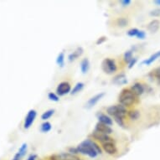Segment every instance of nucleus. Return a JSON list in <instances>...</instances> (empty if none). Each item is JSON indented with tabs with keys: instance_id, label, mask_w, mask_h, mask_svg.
<instances>
[{
	"instance_id": "nucleus-21",
	"label": "nucleus",
	"mask_w": 160,
	"mask_h": 160,
	"mask_svg": "<svg viewBox=\"0 0 160 160\" xmlns=\"http://www.w3.org/2000/svg\"><path fill=\"white\" fill-rule=\"evenodd\" d=\"M54 113H55V110L54 109H50V110L46 111V112L43 113L42 116H41V118L45 121V120H47V119L51 118L54 115Z\"/></svg>"
},
{
	"instance_id": "nucleus-12",
	"label": "nucleus",
	"mask_w": 160,
	"mask_h": 160,
	"mask_svg": "<svg viewBox=\"0 0 160 160\" xmlns=\"http://www.w3.org/2000/svg\"><path fill=\"white\" fill-rule=\"evenodd\" d=\"M51 160H77L78 158L75 157L71 154H60V155H53L50 157Z\"/></svg>"
},
{
	"instance_id": "nucleus-34",
	"label": "nucleus",
	"mask_w": 160,
	"mask_h": 160,
	"mask_svg": "<svg viewBox=\"0 0 160 160\" xmlns=\"http://www.w3.org/2000/svg\"><path fill=\"white\" fill-rule=\"evenodd\" d=\"M150 14L152 16L160 15V10H158V9H156V10H154V11H152V12L150 13Z\"/></svg>"
},
{
	"instance_id": "nucleus-4",
	"label": "nucleus",
	"mask_w": 160,
	"mask_h": 160,
	"mask_svg": "<svg viewBox=\"0 0 160 160\" xmlns=\"http://www.w3.org/2000/svg\"><path fill=\"white\" fill-rule=\"evenodd\" d=\"M102 68L105 73L111 75L117 71L118 67H117L115 61H113L112 59H110V58H107L102 63Z\"/></svg>"
},
{
	"instance_id": "nucleus-28",
	"label": "nucleus",
	"mask_w": 160,
	"mask_h": 160,
	"mask_svg": "<svg viewBox=\"0 0 160 160\" xmlns=\"http://www.w3.org/2000/svg\"><path fill=\"white\" fill-rule=\"evenodd\" d=\"M139 30L138 29H136V28H134V29H129L128 31V35L130 37H137V35H138V34Z\"/></svg>"
},
{
	"instance_id": "nucleus-20",
	"label": "nucleus",
	"mask_w": 160,
	"mask_h": 160,
	"mask_svg": "<svg viewBox=\"0 0 160 160\" xmlns=\"http://www.w3.org/2000/svg\"><path fill=\"white\" fill-rule=\"evenodd\" d=\"M83 88H84V83H82V82H78V83H76V85L74 87L72 91H71V95H76V93H78V92H81Z\"/></svg>"
},
{
	"instance_id": "nucleus-2",
	"label": "nucleus",
	"mask_w": 160,
	"mask_h": 160,
	"mask_svg": "<svg viewBox=\"0 0 160 160\" xmlns=\"http://www.w3.org/2000/svg\"><path fill=\"white\" fill-rule=\"evenodd\" d=\"M119 102L123 107H130L135 103L137 96L130 89H123L119 95Z\"/></svg>"
},
{
	"instance_id": "nucleus-35",
	"label": "nucleus",
	"mask_w": 160,
	"mask_h": 160,
	"mask_svg": "<svg viewBox=\"0 0 160 160\" xmlns=\"http://www.w3.org/2000/svg\"><path fill=\"white\" fill-rule=\"evenodd\" d=\"M21 156L19 155V153L18 152H17L15 155H14V157H13V160H20V158H21Z\"/></svg>"
},
{
	"instance_id": "nucleus-27",
	"label": "nucleus",
	"mask_w": 160,
	"mask_h": 160,
	"mask_svg": "<svg viewBox=\"0 0 160 160\" xmlns=\"http://www.w3.org/2000/svg\"><path fill=\"white\" fill-rule=\"evenodd\" d=\"M128 116H129V118H132V119H133V120H136V119H138V118L139 112L136 110L131 111V112H128Z\"/></svg>"
},
{
	"instance_id": "nucleus-19",
	"label": "nucleus",
	"mask_w": 160,
	"mask_h": 160,
	"mask_svg": "<svg viewBox=\"0 0 160 160\" xmlns=\"http://www.w3.org/2000/svg\"><path fill=\"white\" fill-rule=\"evenodd\" d=\"M56 64L60 67H63L64 65H65V54L64 52L60 53L58 55L57 58H56Z\"/></svg>"
},
{
	"instance_id": "nucleus-1",
	"label": "nucleus",
	"mask_w": 160,
	"mask_h": 160,
	"mask_svg": "<svg viewBox=\"0 0 160 160\" xmlns=\"http://www.w3.org/2000/svg\"><path fill=\"white\" fill-rule=\"evenodd\" d=\"M77 152H81L82 154L87 155L90 158H96L98 153L102 152V150L97 144L91 140H85L81 142L76 148Z\"/></svg>"
},
{
	"instance_id": "nucleus-30",
	"label": "nucleus",
	"mask_w": 160,
	"mask_h": 160,
	"mask_svg": "<svg viewBox=\"0 0 160 160\" xmlns=\"http://www.w3.org/2000/svg\"><path fill=\"white\" fill-rule=\"evenodd\" d=\"M137 61H138V60H137V58H132V61L128 63V68L129 69L132 68V67L135 66V64H136Z\"/></svg>"
},
{
	"instance_id": "nucleus-10",
	"label": "nucleus",
	"mask_w": 160,
	"mask_h": 160,
	"mask_svg": "<svg viewBox=\"0 0 160 160\" xmlns=\"http://www.w3.org/2000/svg\"><path fill=\"white\" fill-rule=\"evenodd\" d=\"M102 148L103 149H104V151L108 152V154L113 155L115 154V153H117V152H118V148H117L116 145L114 144V142H113L103 143Z\"/></svg>"
},
{
	"instance_id": "nucleus-38",
	"label": "nucleus",
	"mask_w": 160,
	"mask_h": 160,
	"mask_svg": "<svg viewBox=\"0 0 160 160\" xmlns=\"http://www.w3.org/2000/svg\"><path fill=\"white\" fill-rule=\"evenodd\" d=\"M77 160H80V159H77Z\"/></svg>"
},
{
	"instance_id": "nucleus-37",
	"label": "nucleus",
	"mask_w": 160,
	"mask_h": 160,
	"mask_svg": "<svg viewBox=\"0 0 160 160\" xmlns=\"http://www.w3.org/2000/svg\"><path fill=\"white\" fill-rule=\"evenodd\" d=\"M155 3H156V4H158V5H160V0L155 1Z\"/></svg>"
},
{
	"instance_id": "nucleus-11",
	"label": "nucleus",
	"mask_w": 160,
	"mask_h": 160,
	"mask_svg": "<svg viewBox=\"0 0 160 160\" xmlns=\"http://www.w3.org/2000/svg\"><path fill=\"white\" fill-rule=\"evenodd\" d=\"M83 52H84V50H83V48L82 47H78L76 48V50H74L73 52L71 53V54H70L68 56V60L69 61H75V60H76L77 58H79L81 55L83 54Z\"/></svg>"
},
{
	"instance_id": "nucleus-17",
	"label": "nucleus",
	"mask_w": 160,
	"mask_h": 160,
	"mask_svg": "<svg viewBox=\"0 0 160 160\" xmlns=\"http://www.w3.org/2000/svg\"><path fill=\"white\" fill-rule=\"evenodd\" d=\"M160 57V50L159 51H158V52L154 53L153 55H152L151 56H150L148 59H147V60H145V61H143L142 62V64H144V65H146V66H149V65H151L152 63H153L157 59H158V58Z\"/></svg>"
},
{
	"instance_id": "nucleus-5",
	"label": "nucleus",
	"mask_w": 160,
	"mask_h": 160,
	"mask_svg": "<svg viewBox=\"0 0 160 160\" xmlns=\"http://www.w3.org/2000/svg\"><path fill=\"white\" fill-rule=\"evenodd\" d=\"M36 111L34 110V109H31V110L29 111V112H28L27 116L25 117V119H24V129H29V128L32 126V124L34 123V120H35V118H36Z\"/></svg>"
},
{
	"instance_id": "nucleus-8",
	"label": "nucleus",
	"mask_w": 160,
	"mask_h": 160,
	"mask_svg": "<svg viewBox=\"0 0 160 160\" xmlns=\"http://www.w3.org/2000/svg\"><path fill=\"white\" fill-rule=\"evenodd\" d=\"M104 96H105V93H104V92H101L99 94H97L96 96H94V97H92V98H90V99L88 100V102H87V104H86V108H88V109L93 108V107L99 102L100 100L104 97Z\"/></svg>"
},
{
	"instance_id": "nucleus-13",
	"label": "nucleus",
	"mask_w": 160,
	"mask_h": 160,
	"mask_svg": "<svg viewBox=\"0 0 160 160\" xmlns=\"http://www.w3.org/2000/svg\"><path fill=\"white\" fill-rule=\"evenodd\" d=\"M112 82L116 85H125L128 83V79L124 74H119L114 77Z\"/></svg>"
},
{
	"instance_id": "nucleus-36",
	"label": "nucleus",
	"mask_w": 160,
	"mask_h": 160,
	"mask_svg": "<svg viewBox=\"0 0 160 160\" xmlns=\"http://www.w3.org/2000/svg\"><path fill=\"white\" fill-rule=\"evenodd\" d=\"M36 158V156L35 155H30L29 158H28V159L27 160H35Z\"/></svg>"
},
{
	"instance_id": "nucleus-31",
	"label": "nucleus",
	"mask_w": 160,
	"mask_h": 160,
	"mask_svg": "<svg viewBox=\"0 0 160 160\" xmlns=\"http://www.w3.org/2000/svg\"><path fill=\"white\" fill-rule=\"evenodd\" d=\"M153 75H154L155 77H156V78H157L160 82V67H159V68H158V69H156V70H155Z\"/></svg>"
},
{
	"instance_id": "nucleus-15",
	"label": "nucleus",
	"mask_w": 160,
	"mask_h": 160,
	"mask_svg": "<svg viewBox=\"0 0 160 160\" xmlns=\"http://www.w3.org/2000/svg\"><path fill=\"white\" fill-rule=\"evenodd\" d=\"M98 120H99V122L108 125V126H112V118H109L108 116L105 115V114H99L98 115Z\"/></svg>"
},
{
	"instance_id": "nucleus-7",
	"label": "nucleus",
	"mask_w": 160,
	"mask_h": 160,
	"mask_svg": "<svg viewBox=\"0 0 160 160\" xmlns=\"http://www.w3.org/2000/svg\"><path fill=\"white\" fill-rule=\"evenodd\" d=\"M95 132L108 135V134H111L112 132V129L111 128L110 126H108V125H105V124L101 123V122H97L96 127H95Z\"/></svg>"
},
{
	"instance_id": "nucleus-9",
	"label": "nucleus",
	"mask_w": 160,
	"mask_h": 160,
	"mask_svg": "<svg viewBox=\"0 0 160 160\" xmlns=\"http://www.w3.org/2000/svg\"><path fill=\"white\" fill-rule=\"evenodd\" d=\"M92 136L94 137L95 138L97 139L98 141H100L101 142L103 143H106V142H113V139L112 138L107 135V134H103V133H100V132H95L92 133Z\"/></svg>"
},
{
	"instance_id": "nucleus-3",
	"label": "nucleus",
	"mask_w": 160,
	"mask_h": 160,
	"mask_svg": "<svg viewBox=\"0 0 160 160\" xmlns=\"http://www.w3.org/2000/svg\"><path fill=\"white\" fill-rule=\"evenodd\" d=\"M107 112L109 115L114 117L116 119H123L126 116V108L122 105H114L111 106L107 109Z\"/></svg>"
},
{
	"instance_id": "nucleus-33",
	"label": "nucleus",
	"mask_w": 160,
	"mask_h": 160,
	"mask_svg": "<svg viewBox=\"0 0 160 160\" xmlns=\"http://www.w3.org/2000/svg\"><path fill=\"white\" fill-rule=\"evenodd\" d=\"M130 3H131V0H122V1H121V4L122 7L128 6Z\"/></svg>"
},
{
	"instance_id": "nucleus-16",
	"label": "nucleus",
	"mask_w": 160,
	"mask_h": 160,
	"mask_svg": "<svg viewBox=\"0 0 160 160\" xmlns=\"http://www.w3.org/2000/svg\"><path fill=\"white\" fill-rule=\"evenodd\" d=\"M160 26V22L158 20H152L148 24V29L149 30L150 32H152V33H155V32L158 31V29H159Z\"/></svg>"
},
{
	"instance_id": "nucleus-6",
	"label": "nucleus",
	"mask_w": 160,
	"mask_h": 160,
	"mask_svg": "<svg viewBox=\"0 0 160 160\" xmlns=\"http://www.w3.org/2000/svg\"><path fill=\"white\" fill-rule=\"evenodd\" d=\"M71 87L70 83L64 82L58 85L57 88H56V92H57L58 96H65V95L68 94L69 92H71Z\"/></svg>"
},
{
	"instance_id": "nucleus-14",
	"label": "nucleus",
	"mask_w": 160,
	"mask_h": 160,
	"mask_svg": "<svg viewBox=\"0 0 160 160\" xmlns=\"http://www.w3.org/2000/svg\"><path fill=\"white\" fill-rule=\"evenodd\" d=\"M131 90L132 92H133L136 96H140V95H142L143 93V92H144V87H143V86L141 83L137 82V83H135L132 87Z\"/></svg>"
},
{
	"instance_id": "nucleus-18",
	"label": "nucleus",
	"mask_w": 160,
	"mask_h": 160,
	"mask_svg": "<svg viewBox=\"0 0 160 160\" xmlns=\"http://www.w3.org/2000/svg\"><path fill=\"white\" fill-rule=\"evenodd\" d=\"M90 68V61L88 59L85 58L81 62V71L83 74H86L88 72Z\"/></svg>"
},
{
	"instance_id": "nucleus-23",
	"label": "nucleus",
	"mask_w": 160,
	"mask_h": 160,
	"mask_svg": "<svg viewBox=\"0 0 160 160\" xmlns=\"http://www.w3.org/2000/svg\"><path fill=\"white\" fill-rule=\"evenodd\" d=\"M128 24V19L126 18H118L117 19V24L119 27L123 28V27H126Z\"/></svg>"
},
{
	"instance_id": "nucleus-29",
	"label": "nucleus",
	"mask_w": 160,
	"mask_h": 160,
	"mask_svg": "<svg viewBox=\"0 0 160 160\" xmlns=\"http://www.w3.org/2000/svg\"><path fill=\"white\" fill-rule=\"evenodd\" d=\"M146 37V33L142 30H139L138 34L137 35V38H138L140 39H143Z\"/></svg>"
},
{
	"instance_id": "nucleus-25",
	"label": "nucleus",
	"mask_w": 160,
	"mask_h": 160,
	"mask_svg": "<svg viewBox=\"0 0 160 160\" xmlns=\"http://www.w3.org/2000/svg\"><path fill=\"white\" fill-rule=\"evenodd\" d=\"M27 148H28V146H27V143H23V144L21 145V147L19 148V149H18V153H19V155L21 156V157H23V156H24L25 155V153H26L27 152Z\"/></svg>"
},
{
	"instance_id": "nucleus-32",
	"label": "nucleus",
	"mask_w": 160,
	"mask_h": 160,
	"mask_svg": "<svg viewBox=\"0 0 160 160\" xmlns=\"http://www.w3.org/2000/svg\"><path fill=\"white\" fill-rule=\"evenodd\" d=\"M106 40H107V37L105 36L101 37V38H99V39H97V45H101V44H102L103 42H105Z\"/></svg>"
},
{
	"instance_id": "nucleus-22",
	"label": "nucleus",
	"mask_w": 160,
	"mask_h": 160,
	"mask_svg": "<svg viewBox=\"0 0 160 160\" xmlns=\"http://www.w3.org/2000/svg\"><path fill=\"white\" fill-rule=\"evenodd\" d=\"M51 130V124L49 122H45L40 127V131L42 132H48Z\"/></svg>"
},
{
	"instance_id": "nucleus-26",
	"label": "nucleus",
	"mask_w": 160,
	"mask_h": 160,
	"mask_svg": "<svg viewBox=\"0 0 160 160\" xmlns=\"http://www.w3.org/2000/svg\"><path fill=\"white\" fill-rule=\"evenodd\" d=\"M48 98L50 100V101H52V102H59V97H58L57 94H55L54 92H50L49 94H48Z\"/></svg>"
},
{
	"instance_id": "nucleus-24",
	"label": "nucleus",
	"mask_w": 160,
	"mask_h": 160,
	"mask_svg": "<svg viewBox=\"0 0 160 160\" xmlns=\"http://www.w3.org/2000/svg\"><path fill=\"white\" fill-rule=\"evenodd\" d=\"M132 60V50H128L124 54V61L129 63Z\"/></svg>"
}]
</instances>
